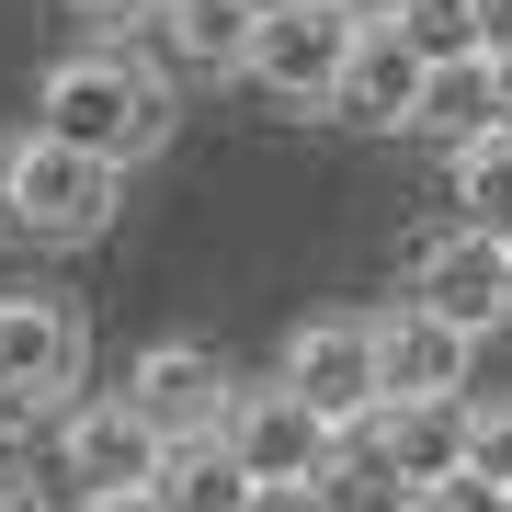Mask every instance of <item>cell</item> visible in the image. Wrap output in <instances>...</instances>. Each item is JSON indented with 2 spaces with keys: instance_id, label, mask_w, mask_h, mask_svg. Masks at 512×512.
I'll list each match as a JSON object with an SVG mask.
<instances>
[{
  "instance_id": "1",
  "label": "cell",
  "mask_w": 512,
  "mask_h": 512,
  "mask_svg": "<svg viewBox=\"0 0 512 512\" xmlns=\"http://www.w3.org/2000/svg\"><path fill=\"white\" fill-rule=\"evenodd\" d=\"M35 126L69 137V148H103L114 171H137V160H160V148L183 137V80L148 46L114 35V46H80V57H57L35 80Z\"/></svg>"
},
{
  "instance_id": "2",
  "label": "cell",
  "mask_w": 512,
  "mask_h": 512,
  "mask_svg": "<svg viewBox=\"0 0 512 512\" xmlns=\"http://www.w3.org/2000/svg\"><path fill=\"white\" fill-rule=\"evenodd\" d=\"M0 217H12L23 239H46V251H92V239H114V217H126V171L103 160V148H69V137H23L0 148Z\"/></svg>"
},
{
  "instance_id": "3",
  "label": "cell",
  "mask_w": 512,
  "mask_h": 512,
  "mask_svg": "<svg viewBox=\"0 0 512 512\" xmlns=\"http://www.w3.org/2000/svg\"><path fill=\"white\" fill-rule=\"evenodd\" d=\"M353 35H365V12L353 0H285V12L251 23V57H239V80H251L274 114H319L330 80H342Z\"/></svg>"
},
{
  "instance_id": "4",
  "label": "cell",
  "mask_w": 512,
  "mask_h": 512,
  "mask_svg": "<svg viewBox=\"0 0 512 512\" xmlns=\"http://www.w3.org/2000/svg\"><path fill=\"white\" fill-rule=\"evenodd\" d=\"M80 365H92V319L46 285H0V399L46 421L80 399Z\"/></svg>"
},
{
  "instance_id": "5",
  "label": "cell",
  "mask_w": 512,
  "mask_h": 512,
  "mask_svg": "<svg viewBox=\"0 0 512 512\" xmlns=\"http://www.w3.org/2000/svg\"><path fill=\"white\" fill-rule=\"evenodd\" d=\"M274 387H296L330 433L342 421H365L387 387H376V319L365 308H319V319H296L285 330V353H274Z\"/></svg>"
},
{
  "instance_id": "6",
  "label": "cell",
  "mask_w": 512,
  "mask_h": 512,
  "mask_svg": "<svg viewBox=\"0 0 512 512\" xmlns=\"http://www.w3.org/2000/svg\"><path fill=\"white\" fill-rule=\"evenodd\" d=\"M160 444H183V433H217L228 421V399H239V365L217 342H194V330H171V342H148L137 365H126V387H114Z\"/></svg>"
},
{
  "instance_id": "7",
  "label": "cell",
  "mask_w": 512,
  "mask_h": 512,
  "mask_svg": "<svg viewBox=\"0 0 512 512\" xmlns=\"http://www.w3.org/2000/svg\"><path fill=\"white\" fill-rule=\"evenodd\" d=\"M399 296L490 342V330H501V239H490V228H467V217H456V228H433V239L410 251V285H399Z\"/></svg>"
},
{
  "instance_id": "8",
  "label": "cell",
  "mask_w": 512,
  "mask_h": 512,
  "mask_svg": "<svg viewBox=\"0 0 512 512\" xmlns=\"http://www.w3.org/2000/svg\"><path fill=\"white\" fill-rule=\"evenodd\" d=\"M148 467H160V433L126 410V399H69L57 410V478L80 490H148Z\"/></svg>"
},
{
  "instance_id": "9",
  "label": "cell",
  "mask_w": 512,
  "mask_h": 512,
  "mask_svg": "<svg viewBox=\"0 0 512 512\" xmlns=\"http://www.w3.org/2000/svg\"><path fill=\"white\" fill-rule=\"evenodd\" d=\"M251 0H148L137 46L160 57L171 80H239V57H251Z\"/></svg>"
},
{
  "instance_id": "10",
  "label": "cell",
  "mask_w": 512,
  "mask_h": 512,
  "mask_svg": "<svg viewBox=\"0 0 512 512\" xmlns=\"http://www.w3.org/2000/svg\"><path fill=\"white\" fill-rule=\"evenodd\" d=\"M410 92H421V57H410V35H399V23H365L319 114H330V126H353V137H399V126H410Z\"/></svg>"
},
{
  "instance_id": "11",
  "label": "cell",
  "mask_w": 512,
  "mask_h": 512,
  "mask_svg": "<svg viewBox=\"0 0 512 512\" xmlns=\"http://www.w3.org/2000/svg\"><path fill=\"white\" fill-rule=\"evenodd\" d=\"M217 433H228V456L251 478H319V456H330V421L296 399V387H239Z\"/></svg>"
},
{
  "instance_id": "12",
  "label": "cell",
  "mask_w": 512,
  "mask_h": 512,
  "mask_svg": "<svg viewBox=\"0 0 512 512\" xmlns=\"http://www.w3.org/2000/svg\"><path fill=\"white\" fill-rule=\"evenodd\" d=\"M467 365H478V330H456V319H433V308H376V387L387 399H433V387H467Z\"/></svg>"
},
{
  "instance_id": "13",
  "label": "cell",
  "mask_w": 512,
  "mask_h": 512,
  "mask_svg": "<svg viewBox=\"0 0 512 512\" xmlns=\"http://www.w3.org/2000/svg\"><path fill=\"white\" fill-rule=\"evenodd\" d=\"M376 444L399 456V478L421 490V478L467 467V387H433V399H376Z\"/></svg>"
},
{
  "instance_id": "14",
  "label": "cell",
  "mask_w": 512,
  "mask_h": 512,
  "mask_svg": "<svg viewBox=\"0 0 512 512\" xmlns=\"http://www.w3.org/2000/svg\"><path fill=\"white\" fill-rule=\"evenodd\" d=\"M501 126V103H490V57H433L421 69V92H410V126L421 148H467V137H490Z\"/></svg>"
},
{
  "instance_id": "15",
  "label": "cell",
  "mask_w": 512,
  "mask_h": 512,
  "mask_svg": "<svg viewBox=\"0 0 512 512\" xmlns=\"http://www.w3.org/2000/svg\"><path fill=\"white\" fill-rule=\"evenodd\" d=\"M148 501L160 512H239L251 501V467L228 456V433H183V444H160V467H148Z\"/></svg>"
},
{
  "instance_id": "16",
  "label": "cell",
  "mask_w": 512,
  "mask_h": 512,
  "mask_svg": "<svg viewBox=\"0 0 512 512\" xmlns=\"http://www.w3.org/2000/svg\"><path fill=\"white\" fill-rule=\"evenodd\" d=\"M444 183H456V217H467V228L512 239V126L467 137V148H444Z\"/></svg>"
},
{
  "instance_id": "17",
  "label": "cell",
  "mask_w": 512,
  "mask_h": 512,
  "mask_svg": "<svg viewBox=\"0 0 512 512\" xmlns=\"http://www.w3.org/2000/svg\"><path fill=\"white\" fill-rule=\"evenodd\" d=\"M387 23L410 35V57H421V69H433V57H478V12H467V0H399Z\"/></svg>"
},
{
  "instance_id": "18",
  "label": "cell",
  "mask_w": 512,
  "mask_h": 512,
  "mask_svg": "<svg viewBox=\"0 0 512 512\" xmlns=\"http://www.w3.org/2000/svg\"><path fill=\"white\" fill-rule=\"evenodd\" d=\"M467 467L512 490V399H467Z\"/></svg>"
},
{
  "instance_id": "19",
  "label": "cell",
  "mask_w": 512,
  "mask_h": 512,
  "mask_svg": "<svg viewBox=\"0 0 512 512\" xmlns=\"http://www.w3.org/2000/svg\"><path fill=\"white\" fill-rule=\"evenodd\" d=\"M410 512H501V490H490L478 467H444V478H421V490H410Z\"/></svg>"
},
{
  "instance_id": "20",
  "label": "cell",
  "mask_w": 512,
  "mask_h": 512,
  "mask_svg": "<svg viewBox=\"0 0 512 512\" xmlns=\"http://www.w3.org/2000/svg\"><path fill=\"white\" fill-rule=\"evenodd\" d=\"M57 12H69L92 46H114V35H137V23H148V0H57Z\"/></svg>"
},
{
  "instance_id": "21",
  "label": "cell",
  "mask_w": 512,
  "mask_h": 512,
  "mask_svg": "<svg viewBox=\"0 0 512 512\" xmlns=\"http://www.w3.org/2000/svg\"><path fill=\"white\" fill-rule=\"evenodd\" d=\"M239 512H330V501H319V478H251Z\"/></svg>"
},
{
  "instance_id": "22",
  "label": "cell",
  "mask_w": 512,
  "mask_h": 512,
  "mask_svg": "<svg viewBox=\"0 0 512 512\" xmlns=\"http://www.w3.org/2000/svg\"><path fill=\"white\" fill-rule=\"evenodd\" d=\"M0 512H57V490H46V478L12 456V467H0Z\"/></svg>"
},
{
  "instance_id": "23",
  "label": "cell",
  "mask_w": 512,
  "mask_h": 512,
  "mask_svg": "<svg viewBox=\"0 0 512 512\" xmlns=\"http://www.w3.org/2000/svg\"><path fill=\"white\" fill-rule=\"evenodd\" d=\"M478 12V57H512V0H467Z\"/></svg>"
},
{
  "instance_id": "24",
  "label": "cell",
  "mask_w": 512,
  "mask_h": 512,
  "mask_svg": "<svg viewBox=\"0 0 512 512\" xmlns=\"http://www.w3.org/2000/svg\"><path fill=\"white\" fill-rule=\"evenodd\" d=\"M80 512H160L148 490H80Z\"/></svg>"
},
{
  "instance_id": "25",
  "label": "cell",
  "mask_w": 512,
  "mask_h": 512,
  "mask_svg": "<svg viewBox=\"0 0 512 512\" xmlns=\"http://www.w3.org/2000/svg\"><path fill=\"white\" fill-rule=\"evenodd\" d=\"M490 103H501V126H512V57H490Z\"/></svg>"
},
{
  "instance_id": "26",
  "label": "cell",
  "mask_w": 512,
  "mask_h": 512,
  "mask_svg": "<svg viewBox=\"0 0 512 512\" xmlns=\"http://www.w3.org/2000/svg\"><path fill=\"white\" fill-rule=\"evenodd\" d=\"M501 330H512V239H501Z\"/></svg>"
},
{
  "instance_id": "27",
  "label": "cell",
  "mask_w": 512,
  "mask_h": 512,
  "mask_svg": "<svg viewBox=\"0 0 512 512\" xmlns=\"http://www.w3.org/2000/svg\"><path fill=\"white\" fill-rule=\"evenodd\" d=\"M353 12H365V23H387V12H399V0H353Z\"/></svg>"
},
{
  "instance_id": "28",
  "label": "cell",
  "mask_w": 512,
  "mask_h": 512,
  "mask_svg": "<svg viewBox=\"0 0 512 512\" xmlns=\"http://www.w3.org/2000/svg\"><path fill=\"white\" fill-rule=\"evenodd\" d=\"M251 12H285V0H251Z\"/></svg>"
},
{
  "instance_id": "29",
  "label": "cell",
  "mask_w": 512,
  "mask_h": 512,
  "mask_svg": "<svg viewBox=\"0 0 512 512\" xmlns=\"http://www.w3.org/2000/svg\"><path fill=\"white\" fill-rule=\"evenodd\" d=\"M501 512H512V490H501Z\"/></svg>"
}]
</instances>
